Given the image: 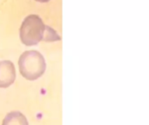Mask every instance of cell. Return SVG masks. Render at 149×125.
<instances>
[{
	"mask_svg": "<svg viewBox=\"0 0 149 125\" xmlns=\"http://www.w3.org/2000/svg\"><path fill=\"white\" fill-rule=\"evenodd\" d=\"M60 39H61L60 36L52 29V28L45 25V34H44V37H43L42 41H44V42H54V41H59Z\"/></svg>",
	"mask_w": 149,
	"mask_h": 125,
	"instance_id": "obj_5",
	"label": "cell"
},
{
	"mask_svg": "<svg viewBox=\"0 0 149 125\" xmlns=\"http://www.w3.org/2000/svg\"><path fill=\"white\" fill-rule=\"evenodd\" d=\"M45 24L38 15H29L24 19L19 30L21 42L26 46H33L42 41Z\"/></svg>",
	"mask_w": 149,
	"mask_h": 125,
	"instance_id": "obj_2",
	"label": "cell"
},
{
	"mask_svg": "<svg viewBox=\"0 0 149 125\" xmlns=\"http://www.w3.org/2000/svg\"><path fill=\"white\" fill-rule=\"evenodd\" d=\"M18 67L22 76L29 81H34L44 75L46 62L38 50H27L20 56Z\"/></svg>",
	"mask_w": 149,
	"mask_h": 125,
	"instance_id": "obj_1",
	"label": "cell"
},
{
	"mask_svg": "<svg viewBox=\"0 0 149 125\" xmlns=\"http://www.w3.org/2000/svg\"><path fill=\"white\" fill-rule=\"evenodd\" d=\"M2 125H29L25 116L19 111L8 113L3 121Z\"/></svg>",
	"mask_w": 149,
	"mask_h": 125,
	"instance_id": "obj_4",
	"label": "cell"
},
{
	"mask_svg": "<svg viewBox=\"0 0 149 125\" xmlns=\"http://www.w3.org/2000/svg\"><path fill=\"white\" fill-rule=\"evenodd\" d=\"M15 65L11 61H0V88H8L15 82Z\"/></svg>",
	"mask_w": 149,
	"mask_h": 125,
	"instance_id": "obj_3",
	"label": "cell"
},
{
	"mask_svg": "<svg viewBox=\"0 0 149 125\" xmlns=\"http://www.w3.org/2000/svg\"><path fill=\"white\" fill-rule=\"evenodd\" d=\"M37 2H39V3H48L50 0H35Z\"/></svg>",
	"mask_w": 149,
	"mask_h": 125,
	"instance_id": "obj_6",
	"label": "cell"
}]
</instances>
